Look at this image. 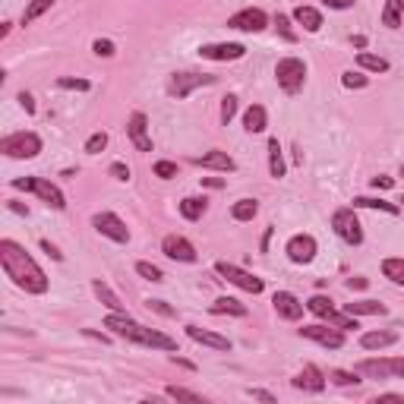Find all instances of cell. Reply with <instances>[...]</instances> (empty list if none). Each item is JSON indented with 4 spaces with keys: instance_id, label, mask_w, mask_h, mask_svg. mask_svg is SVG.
<instances>
[{
    "instance_id": "obj_26",
    "label": "cell",
    "mask_w": 404,
    "mask_h": 404,
    "mask_svg": "<svg viewBox=\"0 0 404 404\" xmlns=\"http://www.w3.org/2000/svg\"><path fill=\"white\" fill-rule=\"evenodd\" d=\"M345 310L351 316H385V303L379 300H354V303H345Z\"/></svg>"
},
{
    "instance_id": "obj_51",
    "label": "cell",
    "mask_w": 404,
    "mask_h": 404,
    "mask_svg": "<svg viewBox=\"0 0 404 404\" xmlns=\"http://www.w3.org/2000/svg\"><path fill=\"white\" fill-rule=\"evenodd\" d=\"M19 105L26 108V114H35V98H32L29 92H19Z\"/></svg>"
},
{
    "instance_id": "obj_29",
    "label": "cell",
    "mask_w": 404,
    "mask_h": 404,
    "mask_svg": "<svg viewBox=\"0 0 404 404\" xmlns=\"http://www.w3.org/2000/svg\"><path fill=\"white\" fill-rule=\"evenodd\" d=\"M259 215V202L256 199H237L231 205V218L234 221H253Z\"/></svg>"
},
{
    "instance_id": "obj_54",
    "label": "cell",
    "mask_w": 404,
    "mask_h": 404,
    "mask_svg": "<svg viewBox=\"0 0 404 404\" xmlns=\"http://www.w3.org/2000/svg\"><path fill=\"white\" fill-rule=\"evenodd\" d=\"M202 183H205V187H212V190H221V187H225V180H221V177H202Z\"/></svg>"
},
{
    "instance_id": "obj_15",
    "label": "cell",
    "mask_w": 404,
    "mask_h": 404,
    "mask_svg": "<svg viewBox=\"0 0 404 404\" xmlns=\"http://www.w3.org/2000/svg\"><path fill=\"white\" fill-rule=\"evenodd\" d=\"M127 133H130V139H133V145L139 152H152V149H155V145H152V136H149V117H145L143 111H136L133 117H130Z\"/></svg>"
},
{
    "instance_id": "obj_27",
    "label": "cell",
    "mask_w": 404,
    "mask_h": 404,
    "mask_svg": "<svg viewBox=\"0 0 404 404\" xmlns=\"http://www.w3.org/2000/svg\"><path fill=\"white\" fill-rule=\"evenodd\" d=\"M357 67H360V70H367V73H389V60L379 57V54L360 51V54H357Z\"/></svg>"
},
{
    "instance_id": "obj_48",
    "label": "cell",
    "mask_w": 404,
    "mask_h": 404,
    "mask_svg": "<svg viewBox=\"0 0 404 404\" xmlns=\"http://www.w3.org/2000/svg\"><path fill=\"white\" fill-rule=\"evenodd\" d=\"M389 373L395 376V379H404V357H395V360H389Z\"/></svg>"
},
{
    "instance_id": "obj_46",
    "label": "cell",
    "mask_w": 404,
    "mask_h": 404,
    "mask_svg": "<svg viewBox=\"0 0 404 404\" xmlns=\"http://www.w3.org/2000/svg\"><path fill=\"white\" fill-rule=\"evenodd\" d=\"M247 395H250V398H256V401H265V404H275V401H278V398L272 395V392H265V389H250Z\"/></svg>"
},
{
    "instance_id": "obj_34",
    "label": "cell",
    "mask_w": 404,
    "mask_h": 404,
    "mask_svg": "<svg viewBox=\"0 0 404 404\" xmlns=\"http://www.w3.org/2000/svg\"><path fill=\"white\" fill-rule=\"evenodd\" d=\"M382 275L389 278V281H395V285H404V259H382Z\"/></svg>"
},
{
    "instance_id": "obj_28",
    "label": "cell",
    "mask_w": 404,
    "mask_h": 404,
    "mask_svg": "<svg viewBox=\"0 0 404 404\" xmlns=\"http://www.w3.org/2000/svg\"><path fill=\"white\" fill-rule=\"evenodd\" d=\"M404 19V0H385V10H382V26L385 29H398Z\"/></svg>"
},
{
    "instance_id": "obj_17",
    "label": "cell",
    "mask_w": 404,
    "mask_h": 404,
    "mask_svg": "<svg viewBox=\"0 0 404 404\" xmlns=\"http://www.w3.org/2000/svg\"><path fill=\"white\" fill-rule=\"evenodd\" d=\"M272 307H275V313L287 322H297L300 316H303V303H300L291 291H278L275 297H272Z\"/></svg>"
},
{
    "instance_id": "obj_9",
    "label": "cell",
    "mask_w": 404,
    "mask_h": 404,
    "mask_svg": "<svg viewBox=\"0 0 404 404\" xmlns=\"http://www.w3.org/2000/svg\"><path fill=\"white\" fill-rule=\"evenodd\" d=\"M92 228H95L101 237L114 240V243H130V228L123 225L114 212H98V215L92 218Z\"/></svg>"
},
{
    "instance_id": "obj_39",
    "label": "cell",
    "mask_w": 404,
    "mask_h": 404,
    "mask_svg": "<svg viewBox=\"0 0 404 404\" xmlns=\"http://www.w3.org/2000/svg\"><path fill=\"white\" fill-rule=\"evenodd\" d=\"M329 379L335 382V385H357V382H360V373H357V370H354V373H347V370H332Z\"/></svg>"
},
{
    "instance_id": "obj_57",
    "label": "cell",
    "mask_w": 404,
    "mask_h": 404,
    "mask_svg": "<svg viewBox=\"0 0 404 404\" xmlns=\"http://www.w3.org/2000/svg\"><path fill=\"white\" fill-rule=\"evenodd\" d=\"M171 363H177V367H183V370H196V367H193V363H190V360L177 357V354H174V357H171Z\"/></svg>"
},
{
    "instance_id": "obj_4",
    "label": "cell",
    "mask_w": 404,
    "mask_h": 404,
    "mask_svg": "<svg viewBox=\"0 0 404 404\" xmlns=\"http://www.w3.org/2000/svg\"><path fill=\"white\" fill-rule=\"evenodd\" d=\"M275 79L287 95H297L303 89V83H307V63L300 57H281L275 67Z\"/></svg>"
},
{
    "instance_id": "obj_50",
    "label": "cell",
    "mask_w": 404,
    "mask_h": 404,
    "mask_svg": "<svg viewBox=\"0 0 404 404\" xmlns=\"http://www.w3.org/2000/svg\"><path fill=\"white\" fill-rule=\"evenodd\" d=\"M395 187V180L385 177V174H379V177H373V190H392Z\"/></svg>"
},
{
    "instance_id": "obj_13",
    "label": "cell",
    "mask_w": 404,
    "mask_h": 404,
    "mask_svg": "<svg viewBox=\"0 0 404 404\" xmlns=\"http://www.w3.org/2000/svg\"><path fill=\"white\" fill-rule=\"evenodd\" d=\"M161 253L174 262H196L199 259V256H196V247L187 237H180V234H168V237L161 240Z\"/></svg>"
},
{
    "instance_id": "obj_11",
    "label": "cell",
    "mask_w": 404,
    "mask_h": 404,
    "mask_svg": "<svg viewBox=\"0 0 404 404\" xmlns=\"http://www.w3.org/2000/svg\"><path fill=\"white\" fill-rule=\"evenodd\" d=\"M300 338H310V341L329 347V351L345 347V332L335 329V325H332V329H325V325H303V329H300Z\"/></svg>"
},
{
    "instance_id": "obj_47",
    "label": "cell",
    "mask_w": 404,
    "mask_h": 404,
    "mask_svg": "<svg viewBox=\"0 0 404 404\" xmlns=\"http://www.w3.org/2000/svg\"><path fill=\"white\" fill-rule=\"evenodd\" d=\"M111 177L114 180H130V168L123 165V161H114V165H111Z\"/></svg>"
},
{
    "instance_id": "obj_40",
    "label": "cell",
    "mask_w": 404,
    "mask_h": 404,
    "mask_svg": "<svg viewBox=\"0 0 404 404\" xmlns=\"http://www.w3.org/2000/svg\"><path fill=\"white\" fill-rule=\"evenodd\" d=\"M234 114H237V95L221 98V123H225V127L234 120Z\"/></svg>"
},
{
    "instance_id": "obj_20",
    "label": "cell",
    "mask_w": 404,
    "mask_h": 404,
    "mask_svg": "<svg viewBox=\"0 0 404 404\" xmlns=\"http://www.w3.org/2000/svg\"><path fill=\"white\" fill-rule=\"evenodd\" d=\"M196 165H202V168H212V171H234V158L228 155V152H221V149H212V152H205L202 158H196Z\"/></svg>"
},
{
    "instance_id": "obj_52",
    "label": "cell",
    "mask_w": 404,
    "mask_h": 404,
    "mask_svg": "<svg viewBox=\"0 0 404 404\" xmlns=\"http://www.w3.org/2000/svg\"><path fill=\"white\" fill-rule=\"evenodd\" d=\"M322 3L332 10H351L354 7V0H322Z\"/></svg>"
},
{
    "instance_id": "obj_59",
    "label": "cell",
    "mask_w": 404,
    "mask_h": 404,
    "mask_svg": "<svg viewBox=\"0 0 404 404\" xmlns=\"http://www.w3.org/2000/svg\"><path fill=\"white\" fill-rule=\"evenodd\" d=\"M351 41H354V48H357V51H363V48H367V38H363V35H354Z\"/></svg>"
},
{
    "instance_id": "obj_32",
    "label": "cell",
    "mask_w": 404,
    "mask_h": 404,
    "mask_svg": "<svg viewBox=\"0 0 404 404\" xmlns=\"http://www.w3.org/2000/svg\"><path fill=\"white\" fill-rule=\"evenodd\" d=\"M269 174L275 180L285 177V155H281V145H278V139H269Z\"/></svg>"
},
{
    "instance_id": "obj_19",
    "label": "cell",
    "mask_w": 404,
    "mask_h": 404,
    "mask_svg": "<svg viewBox=\"0 0 404 404\" xmlns=\"http://www.w3.org/2000/svg\"><path fill=\"white\" fill-rule=\"evenodd\" d=\"M398 341V332L392 329H379V332H367V335L360 338V347L363 351H382V347H389Z\"/></svg>"
},
{
    "instance_id": "obj_43",
    "label": "cell",
    "mask_w": 404,
    "mask_h": 404,
    "mask_svg": "<svg viewBox=\"0 0 404 404\" xmlns=\"http://www.w3.org/2000/svg\"><path fill=\"white\" fill-rule=\"evenodd\" d=\"M92 51H95L98 57H114V54H117V48H114V41H108V38H98L95 45H92Z\"/></svg>"
},
{
    "instance_id": "obj_18",
    "label": "cell",
    "mask_w": 404,
    "mask_h": 404,
    "mask_svg": "<svg viewBox=\"0 0 404 404\" xmlns=\"http://www.w3.org/2000/svg\"><path fill=\"white\" fill-rule=\"evenodd\" d=\"M187 335L202 347H212V351H231V341H228L225 335H218V332L199 329V325H187Z\"/></svg>"
},
{
    "instance_id": "obj_21",
    "label": "cell",
    "mask_w": 404,
    "mask_h": 404,
    "mask_svg": "<svg viewBox=\"0 0 404 404\" xmlns=\"http://www.w3.org/2000/svg\"><path fill=\"white\" fill-rule=\"evenodd\" d=\"M265 127H269V114H265V108L250 105L247 114H243V130H247V133H265Z\"/></svg>"
},
{
    "instance_id": "obj_41",
    "label": "cell",
    "mask_w": 404,
    "mask_h": 404,
    "mask_svg": "<svg viewBox=\"0 0 404 404\" xmlns=\"http://www.w3.org/2000/svg\"><path fill=\"white\" fill-rule=\"evenodd\" d=\"M105 145H108V133H92L89 139H85V152H89V155L105 152Z\"/></svg>"
},
{
    "instance_id": "obj_36",
    "label": "cell",
    "mask_w": 404,
    "mask_h": 404,
    "mask_svg": "<svg viewBox=\"0 0 404 404\" xmlns=\"http://www.w3.org/2000/svg\"><path fill=\"white\" fill-rule=\"evenodd\" d=\"M136 275L145 278V281H152V285L165 281V272L158 269V265H152V262H136Z\"/></svg>"
},
{
    "instance_id": "obj_45",
    "label": "cell",
    "mask_w": 404,
    "mask_h": 404,
    "mask_svg": "<svg viewBox=\"0 0 404 404\" xmlns=\"http://www.w3.org/2000/svg\"><path fill=\"white\" fill-rule=\"evenodd\" d=\"M60 89H76V92H89V83H85V79H70V76H63V79H60Z\"/></svg>"
},
{
    "instance_id": "obj_10",
    "label": "cell",
    "mask_w": 404,
    "mask_h": 404,
    "mask_svg": "<svg viewBox=\"0 0 404 404\" xmlns=\"http://www.w3.org/2000/svg\"><path fill=\"white\" fill-rule=\"evenodd\" d=\"M316 237H310V234H294L291 240H287V247H285V253H287V259L291 262H297V265H310V262L316 259Z\"/></svg>"
},
{
    "instance_id": "obj_6",
    "label": "cell",
    "mask_w": 404,
    "mask_h": 404,
    "mask_svg": "<svg viewBox=\"0 0 404 404\" xmlns=\"http://www.w3.org/2000/svg\"><path fill=\"white\" fill-rule=\"evenodd\" d=\"M0 152L7 158H35L41 152V136L38 133H13L7 139H0Z\"/></svg>"
},
{
    "instance_id": "obj_12",
    "label": "cell",
    "mask_w": 404,
    "mask_h": 404,
    "mask_svg": "<svg viewBox=\"0 0 404 404\" xmlns=\"http://www.w3.org/2000/svg\"><path fill=\"white\" fill-rule=\"evenodd\" d=\"M265 26H269V16L262 13L259 7H247L228 19V29H237V32H262Z\"/></svg>"
},
{
    "instance_id": "obj_8",
    "label": "cell",
    "mask_w": 404,
    "mask_h": 404,
    "mask_svg": "<svg viewBox=\"0 0 404 404\" xmlns=\"http://www.w3.org/2000/svg\"><path fill=\"white\" fill-rule=\"evenodd\" d=\"M218 76H209V73H174L171 76V95L177 98V101H183V98H190V92L199 89V85H215Z\"/></svg>"
},
{
    "instance_id": "obj_1",
    "label": "cell",
    "mask_w": 404,
    "mask_h": 404,
    "mask_svg": "<svg viewBox=\"0 0 404 404\" xmlns=\"http://www.w3.org/2000/svg\"><path fill=\"white\" fill-rule=\"evenodd\" d=\"M0 265H3V275L26 294H48V287H51L45 269L16 240H0Z\"/></svg>"
},
{
    "instance_id": "obj_58",
    "label": "cell",
    "mask_w": 404,
    "mask_h": 404,
    "mask_svg": "<svg viewBox=\"0 0 404 404\" xmlns=\"http://www.w3.org/2000/svg\"><path fill=\"white\" fill-rule=\"evenodd\" d=\"M379 401H395V404H401L404 398H401V395H392V392H389V395H379V398H376V404H379Z\"/></svg>"
},
{
    "instance_id": "obj_23",
    "label": "cell",
    "mask_w": 404,
    "mask_h": 404,
    "mask_svg": "<svg viewBox=\"0 0 404 404\" xmlns=\"http://www.w3.org/2000/svg\"><path fill=\"white\" fill-rule=\"evenodd\" d=\"M294 23H300L307 32H319L322 29V13L316 7H307V3H300L297 10H294Z\"/></svg>"
},
{
    "instance_id": "obj_35",
    "label": "cell",
    "mask_w": 404,
    "mask_h": 404,
    "mask_svg": "<svg viewBox=\"0 0 404 404\" xmlns=\"http://www.w3.org/2000/svg\"><path fill=\"white\" fill-rule=\"evenodd\" d=\"M168 398H174V401H190V404H205V398L199 395V392H190V389H180V385H168L165 389Z\"/></svg>"
},
{
    "instance_id": "obj_2",
    "label": "cell",
    "mask_w": 404,
    "mask_h": 404,
    "mask_svg": "<svg viewBox=\"0 0 404 404\" xmlns=\"http://www.w3.org/2000/svg\"><path fill=\"white\" fill-rule=\"evenodd\" d=\"M105 329H111L117 338H127V341H136V345H145V347H158V351H177V341L171 335L158 329H149L143 322L130 319L127 313H111L105 319Z\"/></svg>"
},
{
    "instance_id": "obj_56",
    "label": "cell",
    "mask_w": 404,
    "mask_h": 404,
    "mask_svg": "<svg viewBox=\"0 0 404 404\" xmlns=\"http://www.w3.org/2000/svg\"><path fill=\"white\" fill-rule=\"evenodd\" d=\"M272 231H275V228H265V234H262V243H259V250H262V253H269V240H272Z\"/></svg>"
},
{
    "instance_id": "obj_42",
    "label": "cell",
    "mask_w": 404,
    "mask_h": 404,
    "mask_svg": "<svg viewBox=\"0 0 404 404\" xmlns=\"http://www.w3.org/2000/svg\"><path fill=\"white\" fill-rule=\"evenodd\" d=\"M155 177L174 180V177H177V165H174V161H158V165H155Z\"/></svg>"
},
{
    "instance_id": "obj_25",
    "label": "cell",
    "mask_w": 404,
    "mask_h": 404,
    "mask_svg": "<svg viewBox=\"0 0 404 404\" xmlns=\"http://www.w3.org/2000/svg\"><path fill=\"white\" fill-rule=\"evenodd\" d=\"M357 373L367 376V379H389V360H360Z\"/></svg>"
},
{
    "instance_id": "obj_53",
    "label": "cell",
    "mask_w": 404,
    "mask_h": 404,
    "mask_svg": "<svg viewBox=\"0 0 404 404\" xmlns=\"http://www.w3.org/2000/svg\"><path fill=\"white\" fill-rule=\"evenodd\" d=\"M370 281L363 275H357V278H347V287H351V291H363V287H367Z\"/></svg>"
},
{
    "instance_id": "obj_5",
    "label": "cell",
    "mask_w": 404,
    "mask_h": 404,
    "mask_svg": "<svg viewBox=\"0 0 404 404\" xmlns=\"http://www.w3.org/2000/svg\"><path fill=\"white\" fill-rule=\"evenodd\" d=\"M215 272L225 278V281H231L234 287H240V291H247V294H262L265 291V281H262L259 275L240 269V265H234V262H215Z\"/></svg>"
},
{
    "instance_id": "obj_16",
    "label": "cell",
    "mask_w": 404,
    "mask_h": 404,
    "mask_svg": "<svg viewBox=\"0 0 404 404\" xmlns=\"http://www.w3.org/2000/svg\"><path fill=\"white\" fill-rule=\"evenodd\" d=\"M294 389L313 392V395H319V392L325 389V373H322L319 367H313V363H307V367H303L297 376H294Z\"/></svg>"
},
{
    "instance_id": "obj_44",
    "label": "cell",
    "mask_w": 404,
    "mask_h": 404,
    "mask_svg": "<svg viewBox=\"0 0 404 404\" xmlns=\"http://www.w3.org/2000/svg\"><path fill=\"white\" fill-rule=\"evenodd\" d=\"M145 307H149L152 313H158V316H177V310L168 307L165 300H145Z\"/></svg>"
},
{
    "instance_id": "obj_22",
    "label": "cell",
    "mask_w": 404,
    "mask_h": 404,
    "mask_svg": "<svg viewBox=\"0 0 404 404\" xmlns=\"http://www.w3.org/2000/svg\"><path fill=\"white\" fill-rule=\"evenodd\" d=\"M209 209V199L205 196H187V199H180V215L187 218V221H199Z\"/></svg>"
},
{
    "instance_id": "obj_60",
    "label": "cell",
    "mask_w": 404,
    "mask_h": 404,
    "mask_svg": "<svg viewBox=\"0 0 404 404\" xmlns=\"http://www.w3.org/2000/svg\"><path fill=\"white\" fill-rule=\"evenodd\" d=\"M401 202H404V199H401Z\"/></svg>"
},
{
    "instance_id": "obj_24",
    "label": "cell",
    "mask_w": 404,
    "mask_h": 404,
    "mask_svg": "<svg viewBox=\"0 0 404 404\" xmlns=\"http://www.w3.org/2000/svg\"><path fill=\"white\" fill-rule=\"evenodd\" d=\"M92 291H95V297L101 300V303H105V307L111 310V313H127V307L120 303V297L111 291V287L105 285V281H101V278H98V281H92Z\"/></svg>"
},
{
    "instance_id": "obj_38",
    "label": "cell",
    "mask_w": 404,
    "mask_h": 404,
    "mask_svg": "<svg viewBox=\"0 0 404 404\" xmlns=\"http://www.w3.org/2000/svg\"><path fill=\"white\" fill-rule=\"evenodd\" d=\"M275 29H278V35L285 38V41H291V45L297 41V32L291 29V19H287L285 13H278V16H275Z\"/></svg>"
},
{
    "instance_id": "obj_31",
    "label": "cell",
    "mask_w": 404,
    "mask_h": 404,
    "mask_svg": "<svg viewBox=\"0 0 404 404\" xmlns=\"http://www.w3.org/2000/svg\"><path fill=\"white\" fill-rule=\"evenodd\" d=\"M354 209H379V212H385V215H398V212H401V205H395V202H385V199L357 196V199H354Z\"/></svg>"
},
{
    "instance_id": "obj_3",
    "label": "cell",
    "mask_w": 404,
    "mask_h": 404,
    "mask_svg": "<svg viewBox=\"0 0 404 404\" xmlns=\"http://www.w3.org/2000/svg\"><path fill=\"white\" fill-rule=\"evenodd\" d=\"M10 187H13V190H26V193H35L38 199L45 202L48 209H54V212L67 209V196L60 193V187H54L48 177H16Z\"/></svg>"
},
{
    "instance_id": "obj_14",
    "label": "cell",
    "mask_w": 404,
    "mask_h": 404,
    "mask_svg": "<svg viewBox=\"0 0 404 404\" xmlns=\"http://www.w3.org/2000/svg\"><path fill=\"white\" fill-rule=\"evenodd\" d=\"M243 54H247V48L237 45V41H218V45H202L199 48L202 60H218V63H225V60H240Z\"/></svg>"
},
{
    "instance_id": "obj_55",
    "label": "cell",
    "mask_w": 404,
    "mask_h": 404,
    "mask_svg": "<svg viewBox=\"0 0 404 404\" xmlns=\"http://www.w3.org/2000/svg\"><path fill=\"white\" fill-rule=\"evenodd\" d=\"M7 205H10V212H16V215H29V209H26L23 202H16V199H10V202H7Z\"/></svg>"
},
{
    "instance_id": "obj_7",
    "label": "cell",
    "mask_w": 404,
    "mask_h": 404,
    "mask_svg": "<svg viewBox=\"0 0 404 404\" xmlns=\"http://www.w3.org/2000/svg\"><path fill=\"white\" fill-rule=\"evenodd\" d=\"M332 228H335V234L345 243H351V247H360L363 243V228H360L357 215H354V205L351 209H338L335 215H332Z\"/></svg>"
},
{
    "instance_id": "obj_37",
    "label": "cell",
    "mask_w": 404,
    "mask_h": 404,
    "mask_svg": "<svg viewBox=\"0 0 404 404\" xmlns=\"http://www.w3.org/2000/svg\"><path fill=\"white\" fill-rule=\"evenodd\" d=\"M341 85H345V89H367L370 76H363L360 70H347V73H341Z\"/></svg>"
},
{
    "instance_id": "obj_30",
    "label": "cell",
    "mask_w": 404,
    "mask_h": 404,
    "mask_svg": "<svg viewBox=\"0 0 404 404\" xmlns=\"http://www.w3.org/2000/svg\"><path fill=\"white\" fill-rule=\"evenodd\" d=\"M212 313L215 316H247V307L234 297H218L215 303H212Z\"/></svg>"
},
{
    "instance_id": "obj_49",
    "label": "cell",
    "mask_w": 404,
    "mask_h": 404,
    "mask_svg": "<svg viewBox=\"0 0 404 404\" xmlns=\"http://www.w3.org/2000/svg\"><path fill=\"white\" fill-rule=\"evenodd\" d=\"M41 250H45V253H48V256H51V259H54V262H63V253H60V250H57V247H54L51 240H41Z\"/></svg>"
},
{
    "instance_id": "obj_33",
    "label": "cell",
    "mask_w": 404,
    "mask_h": 404,
    "mask_svg": "<svg viewBox=\"0 0 404 404\" xmlns=\"http://www.w3.org/2000/svg\"><path fill=\"white\" fill-rule=\"evenodd\" d=\"M54 3H57V0H29V7L23 10V26H32L38 16H45Z\"/></svg>"
}]
</instances>
